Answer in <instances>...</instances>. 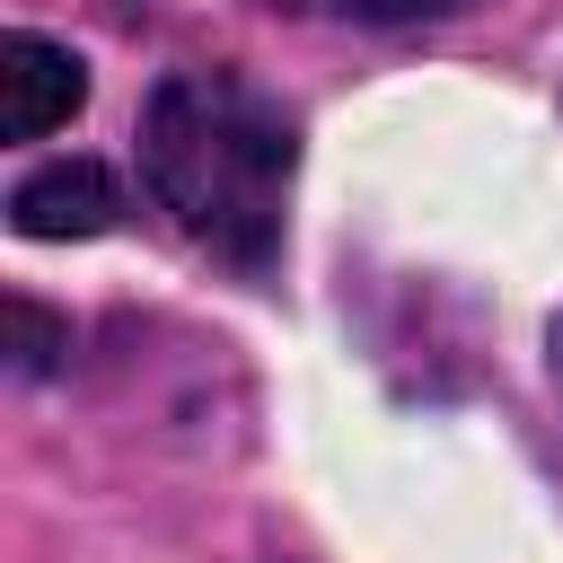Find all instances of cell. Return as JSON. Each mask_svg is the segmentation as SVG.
<instances>
[{
  "instance_id": "8992f818",
  "label": "cell",
  "mask_w": 563,
  "mask_h": 563,
  "mask_svg": "<svg viewBox=\"0 0 563 563\" xmlns=\"http://www.w3.org/2000/svg\"><path fill=\"white\" fill-rule=\"evenodd\" d=\"M545 352H554V387H563V317H554V334H545Z\"/></svg>"
},
{
  "instance_id": "6da1fadb",
  "label": "cell",
  "mask_w": 563,
  "mask_h": 563,
  "mask_svg": "<svg viewBox=\"0 0 563 563\" xmlns=\"http://www.w3.org/2000/svg\"><path fill=\"white\" fill-rule=\"evenodd\" d=\"M299 167V123L238 70H167L141 106V176L194 246L238 273L282 255V202Z\"/></svg>"
},
{
  "instance_id": "7a4b0ae2",
  "label": "cell",
  "mask_w": 563,
  "mask_h": 563,
  "mask_svg": "<svg viewBox=\"0 0 563 563\" xmlns=\"http://www.w3.org/2000/svg\"><path fill=\"white\" fill-rule=\"evenodd\" d=\"M88 106V70L70 44L53 35H0V141H44L53 123H70Z\"/></svg>"
},
{
  "instance_id": "277c9868",
  "label": "cell",
  "mask_w": 563,
  "mask_h": 563,
  "mask_svg": "<svg viewBox=\"0 0 563 563\" xmlns=\"http://www.w3.org/2000/svg\"><path fill=\"white\" fill-rule=\"evenodd\" d=\"M0 317H9V369H18V378L62 369V352H70V325H62V317H44L35 299H9Z\"/></svg>"
},
{
  "instance_id": "3957f363",
  "label": "cell",
  "mask_w": 563,
  "mask_h": 563,
  "mask_svg": "<svg viewBox=\"0 0 563 563\" xmlns=\"http://www.w3.org/2000/svg\"><path fill=\"white\" fill-rule=\"evenodd\" d=\"M123 220V185L97 158H53L9 194V229L18 238H97Z\"/></svg>"
},
{
  "instance_id": "5b68a950",
  "label": "cell",
  "mask_w": 563,
  "mask_h": 563,
  "mask_svg": "<svg viewBox=\"0 0 563 563\" xmlns=\"http://www.w3.org/2000/svg\"><path fill=\"white\" fill-rule=\"evenodd\" d=\"M378 18H457V9H475V0H369Z\"/></svg>"
}]
</instances>
